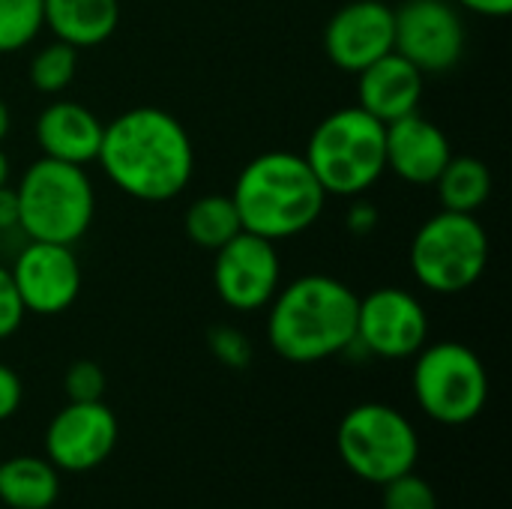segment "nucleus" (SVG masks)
Listing matches in <instances>:
<instances>
[{"label": "nucleus", "instance_id": "nucleus-1", "mask_svg": "<svg viewBox=\"0 0 512 509\" xmlns=\"http://www.w3.org/2000/svg\"><path fill=\"white\" fill-rule=\"evenodd\" d=\"M96 162L123 195L144 204H165L189 186L195 147L174 114L138 105L105 123Z\"/></svg>", "mask_w": 512, "mask_h": 509}, {"label": "nucleus", "instance_id": "nucleus-2", "mask_svg": "<svg viewBox=\"0 0 512 509\" xmlns=\"http://www.w3.org/2000/svg\"><path fill=\"white\" fill-rule=\"evenodd\" d=\"M357 294L336 276L309 273L267 303V342L297 366L321 363L345 354L357 336Z\"/></svg>", "mask_w": 512, "mask_h": 509}, {"label": "nucleus", "instance_id": "nucleus-3", "mask_svg": "<svg viewBox=\"0 0 512 509\" xmlns=\"http://www.w3.org/2000/svg\"><path fill=\"white\" fill-rule=\"evenodd\" d=\"M231 201L243 231L279 243L309 231L321 219L327 192L300 153L270 150L243 165Z\"/></svg>", "mask_w": 512, "mask_h": 509}, {"label": "nucleus", "instance_id": "nucleus-4", "mask_svg": "<svg viewBox=\"0 0 512 509\" xmlns=\"http://www.w3.org/2000/svg\"><path fill=\"white\" fill-rule=\"evenodd\" d=\"M387 126L360 105L327 114L309 135L306 165L327 195H366L387 171Z\"/></svg>", "mask_w": 512, "mask_h": 509}, {"label": "nucleus", "instance_id": "nucleus-5", "mask_svg": "<svg viewBox=\"0 0 512 509\" xmlns=\"http://www.w3.org/2000/svg\"><path fill=\"white\" fill-rule=\"evenodd\" d=\"M18 228L27 240L75 246L93 225L96 192L81 165L36 159L15 186Z\"/></svg>", "mask_w": 512, "mask_h": 509}, {"label": "nucleus", "instance_id": "nucleus-6", "mask_svg": "<svg viewBox=\"0 0 512 509\" xmlns=\"http://www.w3.org/2000/svg\"><path fill=\"white\" fill-rule=\"evenodd\" d=\"M411 273L432 294L471 291L489 267V234L474 213L441 210L411 240Z\"/></svg>", "mask_w": 512, "mask_h": 509}, {"label": "nucleus", "instance_id": "nucleus-7", "mask_svg": "<svg viewBox=\"0 0 512 509\" xmlns=\"http://www.w3.org/2000/svg\"><path fill=\"white\" fill-rule=\"evenodd\" d=\"M336 450L354 477L384 486L417 468L420 435L393 405L363 402L342 417L336 429Z\"/></svg>", "mask_w": 512, "mask_h": 509}, {"label": "nucleus", "instance_id": "nucleus-8", "mask_svg": "<svg viewBox=\"0 0 512 509\" xmlns=\"http://www.w3.org/2000/svg\"><path fill=\"white\" fill-rule=\"evenodd\" d=\"M414 363L411 387L423 414L441 426L474 423L489 402V372L477 351L462 342L423 345Z\"/></svg>", "mask_w": 512, "mask_h": 509}, {"label": "nucleus", "instance_id": "nucleus-9", "mask_svg": "<svg viewBox=\"0 0 512 509\" xmlns=\"http://www.w3.org/2000/svg\"><path fill=\"white\" fill-rule=\"evenodd\" d=\"M429 339L426 306L405 288H375L357 300V336L366 354L381 360H408Z\"/></svg>", "mask_w": 512, "mask_h": 509}, {"label": "nucleus", "instance_id": "nucleus-10", "mask_svg": "<svg viewBox=\"0 0 512 509\" xmlns=\"http://www.w3.org/2000/svg\"><path fill=\"white\" fill-rule=\"evenodd\" d=\"M213 255V291L228 309L258 312L276 297L282 279L276 243L240 231Z\"/></svg>", "mask_w": 512, "mask_h": 509}, {"label": "nucleus", "instance_id": "nucleus-11", "mask_svg": "<svg viewBox=\"0 0 512 509\" xmlns=\"http://www.w3.org/2000/svg\"><path fill=\"white\" fill-rule=\"evenodd\" d=\"M465 24L447 0H408L396 9L393 51L423 75L450 72L465 54Z\"/></svg>", "mask_w": 512, "mask_h": 509}, {"label": "nucleus", "instance_id": "nucleus-12", "mask_svg": "<svg viewBox=\"0 0 512 509\" xmlns=\"http://www.w3.org/2000/svg\"><path fill=\"white\" fill-rule=\"evenodd\" d=\"M117 438L120 426L105 402H66L45 429V459L57 471L84 474L111 459Z\"/></svg>", "mask_w": 512, "mask_h": 509}, {"label": "nucleus", "instance_id": "nucleus-13", "mask_svg": "<svg viewBox=\"0 0 512 509\" xmlns=\"http://www.w3.org/2000/svg\"><path fill=\"white\" fill-rule=\"evenodd\" d=\"M24 312L51 318L72 309L81 294V264L72 246L30 240L9 267Z\"/></svg>", "mask_w": 512, "mask_h": 509}, {"label": "nucleus", "instance_id": "nucleus-14", "mask_svg": "<svg viewBox=\"0 0 512 509\" xmlns=\"http://www.w3.org/2000/svg\"><path fill=\"white\" fill-rule=\"evenodd\" d=\"M396 9L384 0H351L324 27V51L342 72H363L393 51Z\"/></svg>", "mask_w": 512, "mask_h": 509}, {"label": "nucleus", "instance_id": "nucleus-15", "mask_svg": "<svg viewBox=\"0 0 512 509\" xmlns=\"http://www.w3.org/2000/svg\"><path fill=\"white\" fill-rule=\"evenodd\" d=\"M387 171L411 186H432L450 162V138L420 111L387 123Z\"/></svg>", "mask_w": 512, "mask_h": 509}, {"label": "nucleus", "instance_id": "nucleus-16", "mask_svg": "<svg viewBox=\"0 0 512 509\" xmlns=\"http://www.w3.org/2000/svg\"><path fill=\"white\" fill-rule=\"evenodd\" d=\"M423 78L426 75L411 60L390 51L357 72V105L387 126L420 108Z\"/></svg>", "mask_w": 512, "mask_h": 509}, {"label": "nucleus", "instance_id": "nucleus-17", "mask_svg": "<svg viewBox=\"0 0 512 509\" xmlns=\"http://www.w3.org/2000/svg\"><path fill=\"white\" fill-rule=\"evenodd\" d=\"M102 132L105 123L90 108L69 99H54L36 117V144L42 156L81 168L87 162H96Z\"/></svg>", "mask_w": 512, "mask_h": 509}, {"label": "nucleus", "instance_id": "nucleus-18", "mask_svg": "<svg viewBox=\"0 0 512 509\" xmlns=\"http://www.w3.org/2000/svg\"><path fill=\"white\" fill-rule=\"evenodd\" d=\"M117 24L120 0H42V27L78 51L111 39Z\"/></svg>", "mask_w": 512, "mask_h": 509}, {"label": "nucleus", "instance_id": "nucleus-19", "mask_svg": "<svg viewBox=\"0 0 512 509\" xmlns=\"http://www.w3.org/2000/svg\"><path fill=\"white\" fill-rule=\"evenodd\" d=\"M60 495V471L48 459L15 456L0 462V504L9 509H51Z\"/></svg>", "mask_w": 512, "mask_h": 509}, {"label": "nucleus", "instance_id": "nucleus-20", "mask_svg": "<svg viewBox=\"0 0 512 509\" xmlns=\"http://www.w3.org/2000/svg\"><path fill=\"white\" fill-rule=\"evenodd\" d=\"M432 186L438 189L441 210L477 213L492 195V171L477 156H450Z\"/></svg>", "mask_w": 512, "mask_h": 509}, {"label": "nucleus", "instance_id": "nucleus-21", "mask_svg": "<svg viewBox=\"0 0 512 509\" xmlns=\"http://www.w3.org/2000/svg\"><path fill=\"white\" fill-rule=\"evenodd\" d=\"M183 228H186L189 243L207 252H216L219 246H225L231 237L243 231L231 195H219V192L195 198L183 216Z\"/></svg>", "mask_w": 512, "mask_h": 509}, {"label": "nucleus", "instance_id": "nucleus-22", "mask_svg": "<svg viewBox=\"0 0 512 509\" xmlns=\"http://www.w3.org/2000/svg\"><path fill=\"white\" fill-rule=\"evenodd\" d=\"M78 72V48L54 39L48 45H42L27 66V78L33 84V90L45 93V96H57L63 93Z\"/></svg>", "mask_w": 512, "mask_h": 509}, {"label": "nucleus", "instance_id": "nucleus-23", "mask_svg": "<svg viewBox=\"0 0 512 509\" xmlns=\"http://www.w3.org/2000/svg\"><path fill=\"white\" fill-rule=\"evenodd\" d=\"M42 30V0H0V54L27 48Z\"/></svg>", "mask_w": 512, "mask_h": 509}, {"label": "nucleus", "instance_id": "nucleus-24", "mask_svg": "<svg viewBox=\"0 0 512 509\" xmlns=\"http://www.w3.org/2000/svg\"><path fill=\"white\" fill-rule=\"evenodd\" d=\"M381 509H438L435 489L414 471L381 486Z\"/></svg>", "mask_w": 512, "mask_h": 509}, {"label": "nucleus", "instance_id": "nucleus-25", "mask_svg": "<svg viewBox=\"0 0 512 509\" xmlns=\"http://www.w3.org/2000/svg\"><path fill=\"white\" fill-rule=\"evenodd\" d=\"M207 345H210V354L228 369H246L252 363V342L246 339L243 330H237L231 324L213 327L207 333Z\"/></svg>", "mask_w": 512, "mask_h": 509}, {"label": "nucleus", "instance_id": "nucleus-26", "mask_svg": "<svg viewBox=\"0 0 512 509\" xmlns=\"http://www.w3.org/2000/svg\"><path fill=\"white\" fill-rule=\"evenodd\" d=\"M105 372L99 363L93 360H75L69 369H66V378H63V390H66V399L69 402H102L105 396Z\"/></svg>", "mask_w": 512, "mask_h": 509}, {"label": "nucleus", "instance_id": "nucleus-27", "mask_svg": "<svg viewBox=\"0 0 512 509\" xmlns=\"http://www.w3.org/2000/svg\"><path fill=\"white\" fill-rule=\"evenodd\" d=\"M24 303L18 297V288L12 282L9 267H0V342L15 336L24 321Z\"/></svg>", "mask_w": 512, "mask_h": 509}, {"label": "nucleus", "instance_id": "nucleus-28", "mask_svg": "<svg viewBox=\"0 0 512 509\" xmlns=\"http://www.w3.org/2000/svg\"><path fill=\"white\" fill-rule=\"evenodd\" d=\"M21 399H24L21 378L15 375V369H9L6 363H0V423L18 414Z\"/></svg>", "mask_w": 512, "mask_h": 509}, {"label": "nucleus", "instance_id": "nucleus-29", "mask_svg": "<svg viewBox=\"0 0 512 509\" xmlns=\"http://www.w3.org/2000/svg\"><path fill=\"white\" fill-rule=\"evenodd\" d=\"M345 225H348V231L351 234H357V237H366V234H372L375 228H378V207L372 204V201H366V198H354V204H351V210H348V219H345Z\"/></svg>", "mask_w": 512, "mask_h": 509}, {"label": "nucleus", "instance_id": "nucleus-30", "mask_svg": "<svg viewBox=\"0 0 512 509\" xmlns=\"http://www.w3.org/2000/svg\"><path fill=\"white\" fill-rule=\"evenodd\" d=\"M18 228V198L15 189L6 183L0 186V231H12Z\"/></svg>", "mask_w": 512, "mask_h": 509}, {"label": "nucleus", "instance_id": "nucleus-31", "mask_svg": "<svg viewBox=\"0 0 512 509\" xmlns=\"http://www.w3.org/2000/svg\"><path fill=\"white\" fill-rule=\"evenodd\" d=\"M459 3L486 18H507L512 12V0H459Z\"/></svg>", "mask_w": 512, "mask_h": 509}, {"label": "nucleus", "instance_id": "nucleus-32", "mask_svg": "<svg viewBox=\"0 0 512 509\" xmlns=\"http://www.w3.org/2000/svg\"><path fill=\"white\" fill-rule=\"evenodd\" d=\"M9 129H12V114H9V105H6L3 96H0V144H3V138L9 135Z\"/></svg>", "mask_w": 512, "mask_h": 509}, {"label": "nucleus", "instance_id": "nucleus-33", "mask_svg": "<svg viewBox=\"0 0 512 509\" xmlns=\"http://www.w3.org/2000/svg\"><path fill=\"white\" fill-rule=\"evenodd\" d=\"M9 171H12V162H9L6 150L0 147V186H6V183H9Z\"/></svg>", "mask_w": 512, "mask_h": 509}]
</instances>
